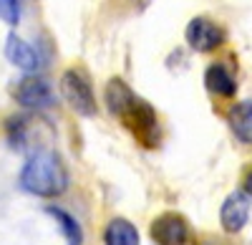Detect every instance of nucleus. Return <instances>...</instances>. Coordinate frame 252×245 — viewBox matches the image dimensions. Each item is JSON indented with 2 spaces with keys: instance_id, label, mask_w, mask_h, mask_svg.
<instances>
[{
  "instance_id": "nucleus-1",
  "label": "nucleus",
  "mask_w": 252,
  "mask_h": 245,
  "mask_svg": "<svg viewBox=\"0 0 252 245\" xmlns=\"http://www.w3.org/2000/svg\"><path fill=\"white\" fill-rule=\"evenodd\" d=\"M106 106H109L111 116L121 119L126 124V129L139 141H144L146 147H154L159 141L157 111L152 109V104H146L144 99H139L126 81L111 78L106 84Z\"/></svg>"
},
{
  "instance_id": "nucleus-2",
  "label": "nucleus",
  "mask_w": 252,
  "mask_h": 245,
  "mask_svg": "<svg viewBox=\"0 0 252 245\" xmlns=\"http://www.w3.org/2000/svg\"><path fill=\"white\" fill-rule=\"evenodd\" d=\"M20 187L35 197H58L68 190V170L56 152H33L20 170Z\"/></svg>"
},
{
  "instance_id": "nucleus-3",
  "label": "nucleus",
  "mask_w": 252,
  "mask_h": 245,
  "mask_svg": "<svg viewBox=\"0 0 252 245\" xmlns=\"http://www.w3.org/2000/svg\"><path fill=\"white\" fill-rule=\"evenodd\" d=\"M61 94L68 101V106L81 116H96L98 104L91 86V78L83 69H68L61 76Z\"/></svg>"
},
{
  "instance_id": "nucleus-4",
  "label": "nucleus",
  "mask_w": 252,
  "mask_h": 245,
  "mask_svg": "<svg viewBox=\"0 0 252 245\" xmlns=\"http://www.w3.org/2000/svg\"><path fill=\"white\" fill-rule=\"evenodd\" d=\"M13 99L23 109L38 111V109H46V106L53 104V89H51V84L43 76L31 73L26 78H20L18 84L13 86Z\"/></svg>"
},
{
  "instance_id": "nucleus-5",
  "label": "nucleus",
  "mask_w": 252,
  "mask_h": 245,
  "mask_svg": "<svg viewBox=\"0 0 252 245\" xmlns=\"http://www.w3.org/2000/svg\"><path fill=\"white\" fill-rule=\"evenodd\" d=\"M184 38H187L189 48H194L199 53H209V51H217L224 43V31H222V26L215 23V20L199 15L194 20H189Z\"/></svg>"
},
{
  "instance_id": "nucleus-6",
  "label": "nucleus",
  "mask_w": 252,
  "mask_h": 245,
  "mask_svg": "<svg viewBox=\"0 0 252 245\" xmlns=\"http://www.w3.org/2000/svg\"><path fill=\"white\" fill-rule=\"evenodd\" d=\"M152 240L157 245H187L189 240V225L177 212H164L152 222Z\"/></svg>"
},
{
  "instance_id": "nucleus-7",
  "label": "nucleus",
  "mask_w": 252,
  "mask_h": 245,
  "mask_svg": "<svg viewBox=\"0 0 252 245\" xmlns=\"http://www.w3.org/2000/svg\"><path fill=\"white\" fill-rule=\"evenodd\" d=\"M250 197L245 192H232L224 202H222V210H220V222H222V230L224 233H240L247 220H250Z\"/></svg>"
},
{
  "instance_id": "nucleus-8",
  "label": "nucleus",
  "mask_w": 252,
  "mask_h": 245,
  "mask_svg": "<svg viewBox=\"0 0 252 245\" xmlns=\"http://www.w3.org/2000/svg\"><path fill=\"white\" fill-rule=\"evenodd\" d=\"M5 56L13 66H18L20 71H28V73H35L40 69V56L38 51L28 43V40H23L20 35L10 33L8 40H5Z\"/></svg>"
},
{
  "instance_id": "nucleus-9",
  "label": "nucleus",
  "mask_w": 252,
  "mask_h": 245,
  "mask_svg": "<svg viewBox=\"0 0 252 245\" xmlns=\"http://www.w3.org/2000/svg\"><path fill=\"white\" fill-rule=\"evenodd\" d=\"M204 86L209 94H217V96H235L237 91V81L232 76L227 66L222 64H212L204 73Z\"/></svg>"
},
{
  "instance_id": "nucleus-10",
  "label": "nucleus",
  "mask_w": 252,
  "mask_h": 245,
  "mask_svg": "<svg viewBox=\"0 0 252 245\" xmlns=\"http://www.w3.org/2000/svg\"><path fill=\"white\" fill-rule=\"evenodd\" d=\"M229 129L240 141L252 144V101H240L229 109Z\"/></svg>"
},
{
  "instance_id": "nucleus-11",
  "label": "nucleus",
  "mask_w": 252,
  "mask_h": 245,
  "mask_svg": "<svg viewBox=\"0 0 252 245\" xmlns=\"http://www.w3.org/2000/svg\"><path fill=\"white\" fill-rule=\"evenodd\" d=\"M103 243H106V245H139V230L131 225L129 220L114 217L106 225Z\"/></svg>"
},
{
  "instance_id": "nucleus-12",
  "label": "nucleus",
  "mask_w": 252,
  "mask_h": 245,
  "mask_svg": "<svg viewBox=\"0 0 252 245\" xmlns=\"http://www.w3.org/2000/svg\"><path fill=\"white\" fill-rule=\"evenodd\" d=\"M46 212L61 225L63 238H66L68 245H81V243H83V230H81V225L76 222L73 215H68L66 210H61V208H46Z\"/></svg>"
},
{
  "instance_id": "nucleus-13",
  "label": "nucleus",
  "mask_w": 252,
  "mask_h": 245,
  "mask_svg": "<svg viewBox=\"0 0 252 245\" xmlns=\"http://www.w3.org/2000/svg\"><path fill=\"white\" fill-rule=\"evenodd\" d=\"M0 20L8 26H18L20 20V0H0Z\"/></svg>"
},
{
  "instance_id": "nucleus-14",
  "label": "nucleus",
  "mask_w": 252,
  "mask_h": 245,
  "mask_svg": "<svg viewBox=\"0 0 252 245\" xmlns=\"http://www.w3.org/2000/svg\"><path fill=\"white\" fill-rule=\"evenodd\" d=\"M247 197H252V170L247 172V177H245V190H242Z\"/></svg>"
}]
</instances>
